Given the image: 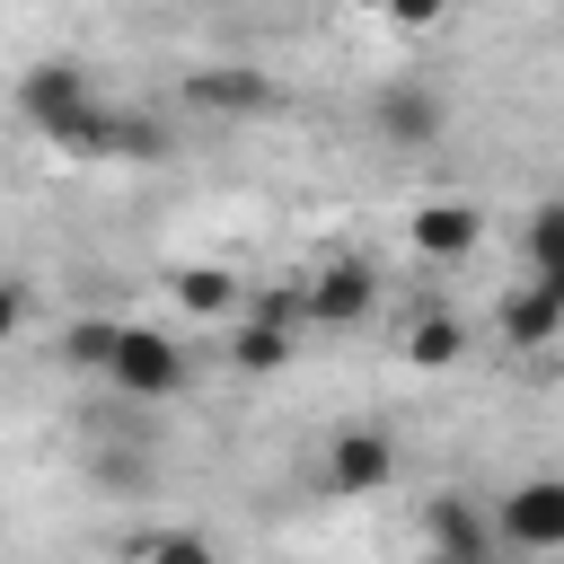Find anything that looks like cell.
Masks as SVG:
<instances>
[{
  "mask_svg": "<svg viewBox=\"0 0 564 564\" xmlns=\"http://www.w3.org/2000/svg\"><path fill=\"white\" fill-rule=\"evenodd\" d=\"M185 379H194V352L167 335V326H115V352H106V388L123 397V405H167V397H185Z\"/></svg>",
  "mask_w": 564,
  "mask_h": 564,
  "instance_id": "6da1fadb",
  "label": "cell"
},
{
  "mask_svg": "<svg viewBox=\"0 0 564 564\" xmlns=\"http://www.w3.org/2000/svg\"><path fill=\"white\" fill-rule=\"evenodd\" d=\"M370 308H379V264H370V256H326L317 273H300V317H308V326L344 335V326H361Z\"/></svg>",
  "mask_w": 564,
  "mask_h": 564,
  "instance_id": "7a4b0ae2",
  "label": "cell"
},
{
  "mask_svg": "<svg viewBox=\"0 0 564 564\" xmlns=\"http://www.w3.org/2000/svg\"><path fill=\"white\" fill-rule=\"evenodd\" d=\"M494 546L511 555H555L564 546V476H520L494 502Z\"/></svg>",
  "mask_w": 564,
  "mask_h": 564,
  "instance_id": "3957f363",
  "label": "cell"
},
{
  "mask_svg": "<svg viewBox=\"0 0 564 564\" xmlns=\"http://www.w3.org/2000/svg\"><path fill=\"white\" fill-rule=\"evenodd\" d=\"M423 555H432V564H494V555H502V546H494V511H485L476 494H458V485L423 494Z\"/></svg>",
  "mask_w": 564,
  "mask_h": 564,
  "instance_id": "277c9868",
  "label": "cell"
},
{
  "mask_svg": "<svg viewBox=\"0 0 564 564\" xmlns=\"http://www.w3.org/2000/svg\"><path fill=\"white\" fill-rule=\"evenodd\" d=\"M88 106H97V79H88L70 53H44V62H26V70H18V115H26L44 141H53L70 115H88Z\"/></svg>",
  "mask_w": 564,
  "mask_h": 564,
  "instance_id": "5b68a950",
  "label": "cell"
},
{
  "mask_svg": "<svg viewBox=\"0 0 564 564\" xmlns=\"http://www.w3.org/2000/svg\"><path fill=\"white\" fill-rule=\"evenodd\" d=\"M370 132H379L388 150H432V141L449 132V97L405 70V79H388V88L370 97Z\"/></svg>",
  "mask_w": 564,
  "mask_h": 564,
  "instance_id": "8992f818",
  "label": "cell"
},
{
  "mask_svg": "<svg viewBox=\"0 0 564 564\" xmlns=\"http://www.w3.org/2000/svg\"><path fill=\"white\" fill-rule=\"evenodd\" d=\"M185 106L194 115H273L282 79L256 62H203V70H185Z\"/></svg>",
  "mask_w": 564,
  "mask_h": 564,
  "instance_id": "52a82bcc",
  "label": "cell"
},
{
  "mask_svg": "<svg viewBox=\"0 0 564 564\" xmlns=\"http://www.w3.org/2000/svg\"><path fill=\"white\" fill-rule=\"evenodd\" d=\"M494 326H502L511 352H546V344L564 335V273H529V282H511L502 308H494Z\"/></svg>",
  "mask_w": 564,
  "mask_h": 564,
  "instance_id": "ba28073f",
  "label": "cell"
},
{
  "mask_svg": "<svg viewBox=\"0 0 564 564\" xmlns=\"http://www.w3.org/2000/svg\"><path fill=\"white\" fill-rule=\"evenodd\" d=\"M405 238H414V256H423V264H458V256H476V247H485V212H476L467 194H432V203H414Z\"/></svg>",
  "mask_w": 564,
  "mask_h": 564,
  "instance_id": "9c48e42d",
  "label": "cell"
},
{
  "mask_svg": "<svg viewBox=\"0 0 564 564\" xmlns=\"http://www.w3.org/2000/svg\"><path fill=\"white\" fill-rule=\"evenodd\" d=\"M388 476H397V441L379 423H344L326 441V494H388Z\"/></svg>",
  "mask_w": 564,
  "mask_h": 564,
  "instance_id": "30bf717a",
  "label": "cell"
},
{
  "mask_svg": "<svg viewBox=\"0 0 564 564\" xmlns=\"http://www.w3.org/2000/svg\"><path fill=\"white\" fill-rule=\"evenodd\" d=\"M405 361H414V370H449V361H467V317H458L449 300H423V308L405 317Z\"/></svg>",
  "mask_w": 564,
  "mask_h": 564,
  "instance_id": "8fae6325",
  "label": "cell"
},
{
  "mask_svg": "<svg viewBox=\"0 0 564 564\" xmlns=\"http://www.w3.org/2000/svg\"><path fill=\"white\" fill-rule=\"evenodd\" d=\"M291 352H300V326H273V317H238V335H229V370L238 379H273V370H291Z\"/></svg>",
  "mask_w": 564,
  "mask_h": 564,
  "instance_id": "7c38bea8",
  "label": "cell"
},
{
  "mask_svg": "<svg viewBox=\"0 0 564 564\" xmlns=\"http://www.w3.org/2000/svg\"><path fill=\"white\" fill-rule=\"evenodd\" d=\"M132 564H220V538L212 529H141L132 538Z\"/></svg>",
  "mask_w": 564,
  "mask_h": 564,
  "instance_id": "4fadbf2b",
  "label": "cell"
},
{
  "mask_svg": "<svg viewBox=\"0 0 564 564\" xmlns=\"http://www.w3.org/2000/svg\"><path fill=\"white\" fill-rule=\"evenodd\" d=\"M115 326H123V317H97V308H88V317H70V326H62V344H53V361H62V370H97V379H106Z\"/></svg>",
  "mask_w": 564,
  "mask_h": 564,
  "instance_id": "5bb4252c",
  "label": "cell"
},
{
  "mask_svg": "<svg viewBox=\"0 0 564 564\" xmlns=\"http://www.w3.org/2000/svg\"><path fill=\"white\" fill-rule=\"evenodd\" d=\"M176 300H185L194 317H229L247 291H238V273H229V264H185V273H176Z\"/></svg>",
  "mask_w": 564,
  "mask_h": 564,
  "instance_id": "9a60e30c",
  "label": "cell"
},
{
  "mask_svg": "<svg viewBox=\"0 0 564 564\" xmlns=\"http://www.w3.org/2000/svg\"><path fill=\"white\" fill-rule=\"evenodd\" d=\"M520 247H529V273H564V203H555V194H538V203H529Z\"/></svg>",
  "mask_w": 564,
  "mask_h": 564,
  "instance_id": "2e32d148",
  "label": "cell"
},
{
  "mask_svg": "<svg viewBox=\"0 0 564 564\" xmlns=\"http://www.w3.org/2000/svg\"><path fill=\"white\" fill-rule=\"evenodd\" d=\"M176 150V132L159 123V115H141V106H115V159H167Z\"/></svg>",
  "mask_w": 564,
  "mask_h": 564,
  "instance_id": "e0dca14e",
  "label": "cell"
},
{
  "mask_svg": "<svg viewBox=\"0 0 564 564\" xmlns=\"http://www.w3.org/2000/svg\"><path fill=\"white\" fill-rule=\"evenodd\" d=\"M88 476H97V485H115V494H150V476H159V467H150V449L132 441V449H88Z\"/></svg>",
  "mask_w": 564,
  "mask_h": 564,
  "instance_id": "ac0fdd59",
  "label": "cell"
},
{
  "mask_svg": "<svg viewBox=\"0 0 564 564\" xmlns=\"http://www.w3.org/2000/svg\"><path fill=\"white\" fill-rule=\"evenodd\" d=\"M18 335H26V282H18V273H0V352H9Z\"/></svg>",
  "mask_w": 564,
  "mask_h": 564,
  "instance_id": "d6986e66",
  "label": "cell"
},
{
  "mask_svg": "<svg viewBox=\"0 0 564 564\" xmlns=\"http://www.w3.org/2000/svg\"><path fill=\"white\" fill-rule=\"evenodd\" d=\"M441 9H449V0H388L379 18H388V26H405V35H423V26H441Z\"/></svg>",
  "mask_w": 564,
  "mask_h": 564,
  "instance_id": "ffe728a7",
  "label": "cell"
},
{
  "mask_svg": "<svg viewBox=\"0 0 564 564\" xmlns=\"http://www.w3.org/2000/svg\"><path fill=\"white\" fill-rule=\"evenodd\" d=\"M352 9H370V18H379V9H388V0H352Z\"/></svg>",
  "mask_w": 564,
  "mask_h": 564,
  "instance_id": "44dd1931",
  "label": "cell"
},
{
  "mask_svg": "<svg viewBox=\"0 0 564 564\" xmlns=\"http://www.w3.org/2000/svg\"><path fill=\"white\" fill-rule=\"evenodd\" d=\"M414 564H432V555H414Z\"/></svg>",
  "mask_w": 564,
  "mask_h": 564,
  "instance_id": "7402d4cb",
  "label": "cell"
}]
</instances>
